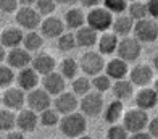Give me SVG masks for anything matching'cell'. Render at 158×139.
<instances>
[{
    "label": "cell",
    "instance_id": "obj_39",
    "mask_svg": "<svg viewBox=\"0 0 158 139\" xmlns=\"http://www.w3.org/2000/svg\"><path fill=\"white\" fill-rule=\"evenodd\" d=\"M55 3L50 2V0H39V2H35V10H37L39 15H45V16H48V15H52L55 11Z\"/></svg>",
    "mask_w": 158,
    "mask_h": 139
},
{
    "label": "cell",
    "instance_id": "obj_8",
    "mask_svg": "<svg viewBox=\"0 0 158 139\" xmlns=\"http://www.w3.org/2000/svg\"><path fill=\"white\" fill-rule=\"evenodd\" d=\"M26 102H27V107H29L32 112L42 113L44 110L52 107V96L44 89H34L31 92H27Z\"/></svg>",
    "mask_w": 158,
    "mask_h": 139
},
{
    "label": "cell",
    "instance_id": "obj_10",
    "mask_svg": "<svg viewBox=\"0 0 158 139\" xmlns=\"http://www.w3.org/2000/svg\"><path fill=\"white\" fill-rule=\"evenodd\" d=\"M31 62H32V57L24 47H18V49H13L10 52H6V63H8V67L11 70L21 71L29 67Z\"/></svg>",
    "mask_w": 158,
    "mask_h": 139
},
{
    "label": "cell",
    "instance_id": "obj_48",
    "mask_svg": "<svg viewBox=\"0 0 158 139\" xmlns=\"http://www.w3.org/2000/svg\"><path fill=\"white\" fill-rule=\"evenodd\" d=\"M153 91H155V92L158 94V78L155 79V87H153Z\"/></svg>",
    "mask_w": 158,
    "mask_h": 139
},
{
    "label": "cell",
    "instance_id": "obj_19",
    "mask_svg": "<svg viewBox=\"0 0 158 139\" xmlns=\"http://www.w3.org/2000/svg\"><path fill=\"white\" fill-rule=\"evenodd\" d=\"M23 39H24V34L19 28H6L0 34V44L5 49H10V50L18 49L23 44Z\"/></svg>",
    "mask_w": 158,
    "mask_h": 139
},
{
    "label": "cell",
    "instance_id": "obj_36",
    "mask_svg": "<svg viewBox=\"0 0 158 139\" xmlns=\"http://www.w3.org/2000/svg\"><path fill=\"white\" fill-rule=\"evenodd\" d=\"M13 81H15V71L10 67L0 65V87H8Z\"/></svg>",
    "mask_w": 158,
    "mask_h": 139
},
{
    "label": "cell",
    "instance_id": "obj_28",
    "mask_svg": "<svg viewBox=\"0 0 158 139\" xmlns=\"http://www.w3.org/2000/svg\"><path fill=\"white\" fill-rule=\"evenodd\" d=\"M77 71H79V63L71 57L63 58L60 63V75L64 79H76L77 78Z\"/></svg>",
    "mask_w": 158,
    "mask_h": 139
},
{
    "label": "cell",
    "instance_id": "obj_24",
    "mask_svg": "<svg viewBox=\"0 0 158 139\" xmlns=\"http://www.w3.org/2000/svg\"><path fill=\"white\" fill-rule=\"evenodd\" d=\"M103 116H105V121L110 123V125H118V120L124 116V105L123 102L119 100H113L106 105L105 112H103Z\"/></svg>",
    "mask_w": 158,
    "mask_h": 139
},
{
    "label": "cell",
    "instance_id": "obj_34",
    "mask_svg": "<svg viewBox=\"0 0 158 139\" xmlns=\"http://www.w3.org/2000/svg\"><path fill=\"white\" fill-rule=\"evenodd\" d=\"M74 47H77V44L73 33H64L61 37H58V49L61 52H71Z\"/></svg>",
    "mask_w": 158,
    "mask_h": 139
},
{
    "label": "cell",
    "instance_id": "obj_32",
    "mask_svg": "<svg viewBox=\"0 0 158 139\" xmlns=\"http://www.w3.org/2000/svg\"><path fill=\"white\" fill-rule=\"evenodd\" d=\"M90 87H92V83L89 81V78L85 76H77L74 81H73V94L77 97V96H87L90 92Z\"/></svg>",
    "mask_w": 158,
    "mask_h": 139
},
{
    "label": "cell",
    "instance_id": "obj_21",
    "mask_svg": "<svg viewBox=\"0 0 158 139\" xmlns=\"http://www.w3.org/2000/svg\"><path fill=\"white\" fill-rule=\"evenodd\" d=\"M129 73V67L127 63L123 62L121 58H113V60H110L108 63L105 65V75L108 76L110 79H116V81H119V79H124V76Z\"/></svg>",
    "mask_w": 158,
    "mask_h": 139
},
{
    "label": "cell",
    "instance_id": "obj_5",
    "mask_svg": "<svg viewBox=\"0 0 158 139\" xmlns=\"http://www.w3.org/2000/svg\"><path fill=\"white\" fill-rule=\"evenodd\" d=\"M118 58H121L123 62H135L140 57L142 52V44L135 37H124L123 41H119L118 44Z\"/></svg>",
    "mask_w": 158,
    "mask_h": 139
},
{
    "label": "cell",
    "instance_id": "obj_26",
    "mask_svg": "<svg viewBox=\"0 0 158 139\" xmlns=\"http://www.w3.org/2000/svg\"><path fill=\"white\" fill-rule=\"evenodd\" d=\"M111 91H113L114 99L119 100V102H123L126 99H131L132 92H134L132 84H131V81H127V79H119V81H116L111 86Z\"/></svg>",
    "mask_w": 158,
    "mask_h": 139
},
{
    "label": "cell",
    "instance_id": "obj_35",
    "mask_svg": "<svg viewBox=\"0 0 158 139\" xmlns=\"http://www.w3.org/2000/svg\"><path fill=\"white\" fill-rule=\"evenodd\" d=\"M92 86H94L95 92H106L108 89H111V79L106 76V75H98V76H94L92 79Z\"/></svg>",
    "mask_w": 158,
    "mask_h": 139
},
{
    "label": "cell",
    "instance_id": "obj_31",
    "mask_svg": "<svg viewBox=\"0 0 158 139\" xmlns=\"http://www.w3.org/2000/svg\"><path fill=\"white\" fill-rule=\"evenodd\" d=\"M127 11L129 15L127 16L131 18L134 23L135 21H140V20H145L147 18V3H142V2H134L131 5H127Z\"/></svg>",
    "mask_w": 158,
    "mask_h": 139
},
{
    "label": "cell",
    "instance_id": "obj_7",
    "mask_svg": "<svg viewBox=\"0 0 158 139\" xmlns=\"http://www.w3.org/2000/svg\"><path fill=\"white\" fill-rule=\"evenodd\" d=\"M79 108H81V113L84 116H98L105 108L102 94L100 92H89L87 96H84L81 99Z\"/></svg>",
    "mask_w": 158,
    "mask_h": 139
},
{
    "label": "cell",
    "instance_id": "obj_38",
    "mask_svg": "<svg viewBox=\"0 0 158 139\" xmlns=\"http://www.w3.org/2000/svg\"><path fill=\"white\" fill-rule=\"evenodd\" d=\"M108 139H127L129 134L123 125H111L108 128V133H106Z\"/></svg>",
    "mask_w": 158,
    "mask_h": 139
},
{
    "label": "cell",
    "instance_id": "obj_23",
    "mask_svg": "<svg viewBox=\"0 0 158 139\" xmlns=\"http://www.w3.org/2000/svg\"><path fill=\"white\" fill-rule=\"evenodd\" d=\"M118 36H114L113 33H103L102 36L98 37V54H105V55H110L114 54L118 49Z\"/></svg>",
    "mask_w": 158,
    "mask_h": 139
},
{
    "label": "cell",
    "instance_id": "obj_4",
    "mask_svg": "<svg viewBox=\"0 0 158 139\" xmlns=\"http://www.w3.org/2000/svg\"><path fill=\"white\" fill-rule=\"evenodd\" d=\"M79 68H81L87 76H98L102 75V71L105 70V58L102 54L98 52H85L81 57V62H79Z\"/></svg>",
    "mask_w": 158,
    "mask_h": 139
},
{
    "label": "cell",
    "instance_id": "obj_14",
    "mask_svg": "<svg viewBox=\"0 0 158 139\" xmlns=\"http://www.w3.org/2000/svg\"><path fill=\"white\" fill-rule=\"evenodd\" d=\"M129 79H131L132 86H139V87H147L153 79V70L148 65H137L134 67L129 73Z\"/></svg>",
    "mask_w": 158,
    "mask_h": 139
},
{
    "label": "cell",
    "instance_id": "obj_11",
    "mask_svg": "<svg viewBox=\"0 0 158 139\" xmlns=\"http://www.w3.org/2000/svg\"><path fill=\"white\" fill-rule=\"evenodd\" d=\"M77 107H79V100L73 92H63L60 96H56L53 100V108L63 116L74 113Z\"/></svg>",
    "mask_w": 158,
    "mask_h": 139
},
{
    "label": "cell",
    "instance_id": "obj_22",
    "mask_svg": "<svg viewBox=\"0 0 158 139\" xmlns=\"http://www.w3.org/2000/svg\"><path fill=\"white\" fill-rule=\"evenodd\" d=\"M74 37H76V44H77V46L79 47H84V49L94 47L95 44L98 42L97 33L92 28H89V26L79 28L77 31H76V34H74Z\"/></svg>",
    "mask_w": 158,
    "mask_h": 139
},
{
    "label": "cell",
    "instance_id": "obj_16",
    "mask_svg": "<svg viewBox=\"0 0 158 139\" xmlns=\"http://www.w3.org/2000/svg\"><path fill=\"white\" fill-rule=\"evenodd\" d=\"M31 68L39 76H47V75L55 71V58L48 54H39L32 58Z\"/></svg>",
    "mask_w": 158,
    "mask_h": 139
},
{
    "label": "cell",
    "instance_id": "obj_25",
    "mask_svg": "<svg viewBox=\"0 0 158 139\" xmlns=\"http://www.w3.org/2000/svg\"><path fill=\"white\" fill-rule=\"evenodd\" d=\"M113 34L114 36H123V37H127L131 31H134V21L129 16H118L116 20H113Z\"/></svg>",
    "mask_w": 158,
    "mask_h": 139
},
{
    "label": "cell",
    "instance_id": "obj_37",
    "mask_svg": "<svg viewBox=\"0 0 158 139\" xmlns=\"http://www.w3.org/2000/svg\"><path fill=\"white\" fill-rule=\"evenodd\" d=\"M103 7L111 15L113 13H123L124 10H127V2L126 0H105Z\"/></svg>",
    "mask_w": 158,
    "mask_h": 139
},
{
    "label": "cell",
    "instance_id": "obj_46",
    "mask_svg": "<svg viewBox=\"0 0 158 139\" xmlns=\"http://www.w3.org/2000/svg\"><path fill=\"white\" fill-rule=\"evenodd\" d=\"M3 60H6V52H5V47L0 44V65H2Z\"/></svg>",
    "mask_w": 158,
    "mask_h": 139
},
{
    "label": "cell",
    "instance_id": "obj_42",
    "mask_svg": "<svg viewBox=\"0 0 158 139\" xmlns=\"http://www.w3.org/2000/svg\"><path fill=\"white\" fill-rule=\"evenodd\" d=\"M147 13L155 20H158V0H150L147 3Z\"/></svg>",
    "mask_w": 158,
    "mask_h": 139
},
{
    "label": "cell",
    "instance_id": "obj_30",
    "mask_svg": "<svg viewBox=\"0 0 158 139\" xmlns=\"http://www.w3.org/2000/svg\"><path fill=\"white\" fill-rule=\"evenodd\" d=\"M16 126V115L8 108H0V131H13Z\"/></svg>",
    "mask_w": 158,
    "mask_h": 139
},
{
    "label": "cell",
    "instance_id": "obj_45",
    "mask_svg": "<svg viewBox=\"0 0 158 139\" xmlns=\"http://www.w3.org/2000/svg\"><path fill=\"white\" fill-rule=\"evenodd\" d=\"M82 5L84 7H90V10H92V8H97V7H98V2H97V0H84Z\"/></svg>",
    "mask_w": 158,
    "mask_h": 139
},
{
    "label": "cell",
    "instance_id": "obj_33",
    "mask_svg": "<svg viewBox=\"0 0 158 139\" xmlns=\"http://www.w3.org/2000/svg\"><path fill=\"white\" fill-rule=\"evenodd\" d=\"M60 113L55 110V108H47V110H44L40 115H39V121L40 125L44 126H55V125H60Z\"/></svg>",
    "mask_w": 158,
    "mask_h": 139
},
{
    "label": "cell",
    "instance_id": "obj_29",
    "mask_svg": "<svg viewBox=\"0 0 158 139\" xmlns=\"http://www.w3.org/2000/svg\"><path fill=\"white\" fill-rule=\"evenodd\" d=\"M23 46L27 52H35L39 50L42 46H44V39L42 36L37 34L35 31H29L27 34H24V39H23Z\"/></svg>",
    "mask_w": 158,
    "mask_h": 139
},
{
    "label": "cell",
    "instance_id": "obj_20",
    "mask_svg": "<svg viewBox=\"0 0 158 139\" xmlns=\"http://www.w3.org/2000/svg\"><path fill=\"white\" fill-rule=\"evenodd\" d=\"M156 104H158V94L153 89H150V87H142L137 92V96H135V105L140 110L147 112L150 108H153Z\"/></svg>",
    "mask_w": 158,
    "mask_h": 139
},
{
    "label": "cell",
    "instance_id": "obj_41",
    "mask_svg": "<svg viewBox=\"0 0 158 139\" xmlns=\"http://www.w3.org/2000/svg\"><path fill=\"white\" fill-rule=\"evenodd\" d=\"M147 133L152 136V139H158V118H153L147 125Z\"/></svg>",
    "mask_w": 158,
    "mask_h": 139
},
{
    "label": "cell",
    "instance_id": "obj_43",
    "mask_svg": "<svg viewBox=\"0 0 158 139\" xmlns=\"http://www.w3.org/2000/svg\"><path fill=\"white\" fill-rule=\"evenodd\" d=\"M127 139H152V136H150L148 133H145V131H140V133H134V134H131Z\"/></svg>",
    "mask_w": 158,
    "mask_h": 139
},
{
    "label": "cell",
    "instance_id": "obj_1",
    "mask_svg": "<svg viewBox=\"0 0 158 139\" xmlns=\"http://www.w3.org/2000/svg\"><path fill=\"white\" fill-rule=\"evenodd\" d=\"M85 129H87V120H85V116L79 112L66 115L60 120L61 134L69 137V139H76L79 136H84Z\"/></svg>",
    "mask_w": 158,
    "mask_h": 139
},
{
    "label": "cell",
    "instance_id": "obj_47",
    "mask_svg": "<svg viewBox=\"0 0 158 139\" xmlns=\"http://www.w3.org/2000/svg\"><path fill=\"white\" fill-rule=\"evenodd\" d=\"M153 67H155V70L158 71V54L153 57Z\"/></svg>",
    "mask_w": 158,
    "mask_h": 139
},
{
    "label": "cell",
    "instance_id": "obj_49",
    "mask_svg": "<svg viewBox=\"0 0 158 139\" xmlns=\"http://www.w3.org/2000/svg\"><path fill=\"white\" fill-rule=\"evenodd\" d=\"M76 139H92V137L87 136V134H84V136H79V137H76Z\"/></svg>",
    "mask_w": 158,
    "mask_h": 139
},
{
    "label": "cell",
    "instance_id": "obj_6",
    "mask_svg": "<svg viewBox=\"0 0 158 139\" xmlns=\"http://www.w3.org/2000/svg\"><path fill=\"white\" fill-rule=\"evenodd\" d=\"M134 36H135V39H137L140 44L142 42H153L156 41L158 37V24H156V21L153 20H140V21H135L134 23Z\"/></svg>",
    "mask_w": 158,
    "mask_h": 139
},
{
    "label": "cell",
    "instance_id": "obj_15",
    "mask_svg": "<svg viewBox=\"0 0 158 139\" xmlns=\"http://www.w3.org/2000/svg\"><path fill=\"white\" fill-rule=\"evenodd\" d=\"M42 86H44V91H47L50 96H60V94L64 92V87H66V81L64 78L60 75V73H50V75L44 76L42 79Z\"/></svg>",
    "mask_w": 158,
    "mask_h": 139
},
{
    "label": "cell",
    "instance_id": "obj_12",
    "mask_svg": "<svg viewBox=\"0 0 158 139\" xmlns=\"http://www.w3.org/2000/svg\"><path fill=\"white\" fill-rule=\"evenodd\" d=\"M3 105L5 108L15 112V110H23V107L26 104V94L24 91H21L19 87H8L3 92Z\"/></svg>",
    "mask_w": 158,
    "mask_h": 139
},
{
    "label": "cell",
    "instance_id": "obj_40",
    "mask_svg": "<svg viewBox=\"0 0 158 139\" xmlns=\"http://www.w3.org/2000/svg\"><path fill=\"white\" fill-rule=\"evenodd\" d=\"M0 10L5 13H15L18 11V2H15V0H0Z\"/></svg>",
    "mask_w": 158,
    "mask_h": 139
},
{
    "label": "cell",
    "instance_id": "obj_44",
    "mask_svg": "<svg viewBox=\"0 0 158 139\" xmlns=\"http://www.w3.org/2000/svg\"><path fill=\"white\" fill-rule=\"evenodd\" d=\"M5 139H24V134L21 131H10Z\"/></svg>",
    "mask_w": 158,
    "mask_h": 139
},
{
    "label": "cell",
    "instance_id": "obj_18",
    "mask_svg": "<svg viewBox=\"0 0 158 139\" xmlns=\"http://www.w3.org/2000/svg\"><path fill=\"white\" fill-rule=\"evenodd\" d=\"M39 125V115L32 112L31 108H23L16 115V126L24 133H32Z\"/></svg>",
    "mask_w": 158,
    "mask_h": 139
},
{
    "label": "cell",
    "instance_id": "obj_27",
    "mask_svg": "<svg viewBox=\"0 0 158 139\" xmlns=\"http://www.w3.org/2000/svg\"><path fill=\"white\" fill-rule=\"evenodd\" d=\"M84 24H85V15L82 13V10L69 8L66 13H64V26L77 31V29L82 28Z\"/></svg>",
    "mask_w": 158,
    "mask_h": 139
},
{
    "label": "cell",
    "instance_id": "obj_17",
    "mask_svg": "<svg viewBox=\"0 0 158 139\" xmlns=\"http://www.w3.org/2000/svg\"><path fill=\"white\" fill-rule=\"evenodd\" d=\"M16 83L18 87L24 92H31L34 89H37V84H39V75L35 73L31 67H27L24 70H21L16 76Z\"/></svg>",
    "mask_w": 158,
    "mask_h": 139
},
{
    "label": "cell",
    "instance_id": "obj_50",
    "mask_svg": "<svg viewBox=\"0 0 158 139\" xmlns=\"http://www.w3.org/2000/svg\"><path fill=\"white\" fill-rule=\"evenodd\" d=\"M0 139H5V137H2V134H0Z\"/></svg>",
    "mask_w": 158,
    "mask_h": 139
},
{
    "label": "cell",
    "instance_id": "obj_2",
    "mask_svg": "<svg viewBox=\"0 0 158 139\" xmlns=\"http://www.w3.org/2000/svg\"><path fill=\"white\" fill-rule=\"evenodd\" d=\"M85 23H87L89 28L94 29L95 33H98V31L106 33V29H110L113 26V15L105 7H97V8H92L87 13Z\"/></svg>",
    "mask_w": 158,
    "mask_h": 139
},
{
    "label": "cell",
    "instance_id": "obj_9",
    "mask_svg": "<svg viewBox=\"0 0 158 139\" xmlns=\"http://www.w3.org/2000/svg\"><path fill=\"white\" fill-rule=\"evenodd\" d=\"M16 23L21 28H26L27 31H34L40 24V15L31 5H23L16 11Z\"/></svg>",
    "mask_w": 158,
    "mask_h": 139
},
{
    "label": "cell",
    "instance_id": "obj_3",
    "mask_svg": "<svg viewBox=\"0 0 158 139\" xmlns=\"http://www.w3.org/2000/svg\"><path fill=\"white\" fill-rule=\"evenodd\" d=\"M148 115L145 110H140V108H131L127 110L123 116V126L126 128L127 133H140L147 128L148 125Z\"/></svg>",
    "mask_w": 158,
    "mask_h": 139
},
{
    "label": "cell",
    "instance_id": "obj_13",
    "mask_svg": "<svg viewBox=\"0 0 158 139\" xmlns=\"http://www.w3.org/2000/svg\"><path fill=\"white\" fill-rule=\"evenodd\" d=\"M64 21L56 18V16H47L44 21L40 23V31L42 36H45L48 39H58L64 34Z\"/></svg>",
    "mask_w": 158,
    "mask_h": 139
}]
</instances>
